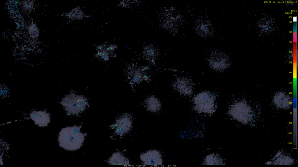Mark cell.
Listing matches in <instances>:
<instances>
[{"label":"cell","mask_w":298,"mask_h":167,"mask_svg":"<svg viewBox=\"0 0 298 167\" xmlns=\"http://www.w3.org/2000/svg\"><path fill=\"white\" fill-rule=\"evenodd\" d=\"M140 158L145 165H159L163 162L162 155L156 150H150L141 154Z\"/></svg>","instance_id":"30bf717a"},{"label":"cell","mask_w":298,"mask_h":167,"mask_svg":"<svg viewBox=\"0 0 298 167\" xmlns=\"http://www.w3.org/2000/svg\"><path fill=\"white\" fill-rule=\"evenodd\" d=\"M31 118L35 123L40 127H44L47 125L50 121L49 114L45 111H35L30 115Z\"/></svg>","instance_id":"8fae6325"},{"label":"cell","mask_w":298,"mask_h":167,"mask_svg":"<svg viewBox=\"0 0 298 167\" xmlns=\"http://www.w3.org/2000/svg\"><path fill=\"white\" fill-rule=\"evenodd\" d=\"M115 48V47L114 46H111L108 47L107 48V50L108 51L113 50Z\"/></svg>","instance_id":"ac0fdd59"},{"label":"cell","mask_w":298,"mask_h":167,"mask_svg":"<svg viewBox=\"0 0 298 167\" xmlns=\"http://www.w3.org/2000/svg\"><path fill=\"white\" fill-rule=\"evenodd\" d=\"M193 101L194 110L199 113L212 114L216 108L215 96L209 92L198 94L194 98Z\"/></svg>","instance_id":"7a4b0ae2"},{"label":"cell","mask_w":298,"mask_h":167,"mask_svg":"<svg viewBox=\"0 0 298 167\" xmlns=\"http://www.w3.org/2000/svg\"><path fill=\"white\" fill-rule=\"evenodd\" d=\"M103 48V47L102 46H98L97 48L99 50H101Z\"/></svg>","instance_id":"d6986e66"},{"label":"cell","mask_w":298,"mask_h":167,"mask_svg":"<svg viewBox=\"0 0 298 167\" xmlns=\"http://www.w3.org/2000/svg\"><path fill=\"white\" fill-rule=\"evenodd\" d=\"M173 89L181 95L188 96L193 92L194 84L191 79L187 78L178 77L173 81Z\"/></svg>","instance_id":"52a82bcc"},{"label":"cell","mask_w":298,"mask_h":167,"mask_svg":"<svg viewBox=\"0 0 298 167\" xmlns=\"http://www.w3.org/2000/svg\"><path fill=\"white\" fill-rule=\"evenodd\" d=\"M164 16L162 21L163 28L172 32H176L182 23L181 16L176 13L171 12Z\"/></svg>","instance_id":"ba28073f"},{"label":"cell","mask_w":298,"mask_h":167,"mask_svg":"<svg viewBox=\"0 0 298 167\" xmlns=\"http://www.w3.org/2000/svg\"><path fill=\"white\" fill-rule=\"evenodd\" d=\"M61 103L68 113L73 115L81 113L88 105L87 100L84 97L74 93L66 96L63 99Z\"/></svg>","instance_id":"3957f363"},{"label":"cell","mask_w":298,"mask_h":167,"mask_svg":"<svg viewBox=\"0 0 298 167\" xmlns=\"http://www.w3.org/2000/svg\"><path fill=\"white\" fill-rule=\"evenodd\" d=\"M195 28L197 34L204 37L210 36L214 32L213 25L209 20L205 19H197Z\"/></svg>","instance_id":"9c48e42d"},{"label":"cell","mask_w":298,"mask_h":167,"mask_svg":"<svg viewBox=\"0 0 298 167\" xmlns=\"http://www.w3.org/2000/svg\"><path fill=\"white\" fill-rule=\"evenodd\" d=\"M38 28L35 25H33L31 26L29 31L31 37H32L33 35V38H36L38 36Z\"/></svg>","instance_id":"2e32d148"},{"label":"cell","mask_w":298,"mask_h":167,"mask_svg":"<svg viewBox=\"0 0 298 167\" xmlns=\"http://www.w3.org/2000/svg\"><path fill=\"white\" fill-rule=\"evenodd\" d=\"M125 74L133 84H139L148 79L144 68L137 65L130 64L125 69Z\"/></svg>","instance_id":"8992f818"},{"label":"cell","mask_w":298,"mask_h":167,"mask_svg":"<svg viewBox=\"0 0 298 167\" xmlns=\"http://www.w3.org/2000/svg\"><path fill=\"white\" fill-rule=\"evenodd\" d=\"M79 126H73L64 128L60 131L58 138L61 147L67 150H78L82 146L85 135L81 131Z\"/></svg>","instance_id":"6da1fadb"},{"label":"cell","mask_w":298,"mask_h":167,"mask_svg":"<svg viewBox=\"0 0 298 167\" xmlns=\"http://www.w3.org/2000/svg\"><path fill=\"white\" fill-rule=\"evenodd\" d=\"M159 51L152 45L147 46L144 48L142 52V57L148 60L153 61L158 56Z\"/></svg>","instance_id":"5bb4252c"},{"label":"cell","mask_w":298,"mask_h":167,"mask_svg":"<svg viewBox=\"0 0 298 167\" xmlns=\"http://www.w3.org/2000/svg\"><path fill=\"white\" fill-rule=\"evenodd\" d=\"M205 164H222V161L220 157L216 154H211L207 156L204 161Z\"/></svg>","instance_id":"9a60e30c"},{"label":"cell","mask_w":298,"mask_h":167,"mask_svg":"<svg viewBox=\"0 0 298 167\" xmlns=\"http://www.w3.org/2000/svg\"><path fill=\"white\" fill-rule=\"evenodd\" d=\"M144 106L148 111L154 112H158L160 109L161 103L157 97L150 96L145 100Z\"/></svg>","instance_id":"7c38bea8"},{"label":"cell","mask_w":298,"mask_h":167,"mask_svg":"<svg viewBox=\"0 0 298 167\" xmlns=\"http://www.w3.org/2000/svg\"><path fill=\"white\" fill-rule=\"evenodd\" d=\"M208 62L211 68L218 71L226 69L230 64V60L228 56L220 51H216L212 53Z\"/></svg>","instance_id":"277c9868"},{"label":"cell","mask_w":298,"mask_h":167,"mask_svg":"<svg viewBox=\"0 0 298 167\" xmlns=\"http://www.w3.org/2000/svg\"><path fill=\"white\" fill-rule=\"evenodd\" d=\"M132 121L131 116L127 113H123L119 116L111 126L117 135L123 136L131 130Z\"/></svg>","instance_id":"5b68a950"},{"label":"cell","mask_w":298,"mask_h":167,"mask_svg":"<svg viewBox=\"0 0 298 167\" xmlns=\"http://www.w3.org/2000/svg\"><path fill=\"white\" fill-rule=\"evenodd\" d=\"M107 163L108 164L111 165H128L130 164L128 159L119 153H116L113 154Z\"/></svg>","instance_id":"4fadbf2b"},{"label":"cell","mask_w":298,"mask_h":167,"mask_svg":"<svg viewBox=\"0 0 298 167\" xmlns=\"http://www.w3.org/2000/svg\"><path fill=\"white\" fill-rule=\"evenodd\" d=\"M24 3V5L27 9H31L33 7V3L32 2L26 1Z\"/></svg>","instance_id":"e0dca14e"}]
</instances>
